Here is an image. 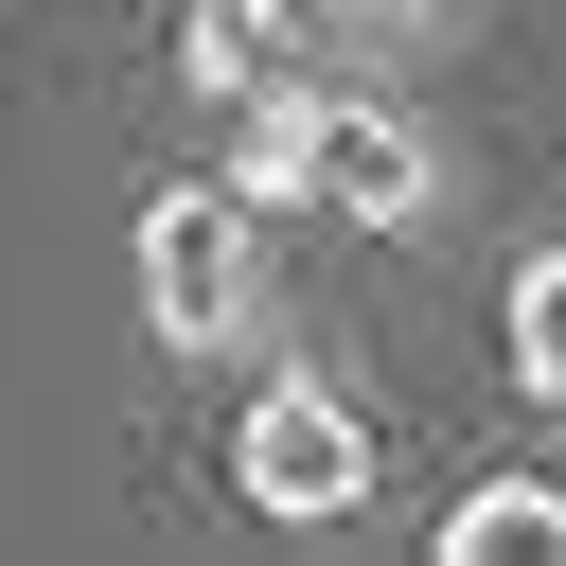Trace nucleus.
Segmentation results:
<instances>
[{
	"label": "nucleus",
	"mask_w": 566,
	"mask_h": 566,
	"mask_svg": "<svg viewBox=\"0 0 566 566\" xmlns=\"http://www.w3.org/2000/svg\"><path fill=\"white\" fill-rule=\"evenodd\" d=\"M124 265H142V336H159L177 371H230V354H265V318H283L265 212H248L230 177H142V212H124Z\"/></svg>",
	"instance_id": "1"
},
{
	"label": "nucleus",
	"mask_w": 566,
	"mask_h": 566,
	"mask_svg": "<svg viewBox=\"0 0 566 566\" xmlns=\"http://www.w3.org/2000/svg\"><path fill=\"white\" fill-rule=\"evenodd\" d=\"M265 71H301V0H195L177 18V88L195 106H248Z\"/></svg>",
	"instance_id": "6"
},
{
	"label": "nucleus",
	"mask_w": 566,
	"mask_h": 566,
	"mask_svg": "<svg viewBox=\"0 0 566 566\" xmlns=\"http://www.w3.org/2000/svg\"><path fill=\"white\" fill-rule=\"evenodd\" d=\"M371 407L336 389V371H265L248 407H230V495L248 513H283V531H336V513H371Z\"/></svg>",
	"instance_id": "2"
},
{
	"label": "nucleus",
	"mask_w": 566,
	"mask_h": 566,
	"mask_svg": "<svg viewBox=\"0 0 566 566\" xmlns=\"http://www.w3.org/2000/svg\"><path fill=\"white\" fill-rule=\"evenodd\" d=\"M318 212H354V230H424V212H442V142H424L389 88H336V124H318Z\"/></svg>",
	"instance_id": "3"
},
{
	"label": "nucleus",
	"mask_w": 566,
	"mask_h": 566,
	"mask_svg": "<svg viewBox=\"0 0 566 566\" xmlns=\"http://www.w3.org/2000/svg\"><path fill=\"white\" fill-rule=\"evenodd\" d=\"M424 548H442V566H531V548L566 566V478H460V495L424 513Z\"/></svg>",
	"instance_id": "5"
},
{
	"label": "nucleus",
	"mask_w": 566,
	"mask_h": 566,
	"mask_svg": "<svg viewBox=\"0 0 566 566\" xmlns=\"http://www.w3.org/2000/svg\"><path fill=\"white\" fill-rule=\"evenodd\" d=\"M495 354H513V407H548V424H566V230L495 283Z\"/></svg>",
	"instance_id": "7"
},
{
	"label": "nucleus",
	"mask_w": 566,
	"mask_h": 566,
	"mask_svg": "<svg viewBox=\"0 0 566 566\" xmlns=\"http://www.w3.org/2000/svg\"><path fill=\"white\" fill-rule=\"evenodd\" d=\"M318 124H336V88L265 71V88L230 106V159H212V177H230V195H248V212L283 230V212H318Z\"/></svg>",
	"instance_id": "4"
}]
</instances>
